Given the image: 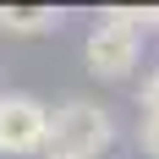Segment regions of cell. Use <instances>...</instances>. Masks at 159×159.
<instances>
[{
  "instance_id": "obj_5",
  "label": "cell",
  "mask_w": 159,
  "mask_h": 159,
  "mask_svg": "<svg viewBox=\"0 0 159 159\" xmlns=\"http://www.w3.org/2000/svg\"><path fill=\"white\" fill-rule=\"evenodd\" d=\"M99 22H115V28H132V33H143V28H148V6H110V11L99 16Z\"/></svg>"
},
{
  "instance_id": "obj_3",
  "label": "cell",
  "mask_w": 159,
  "mask_h": 159,
  "mask_svg": "<svg viewBox=\"0 0 159 159\" xmlns=\"http://www.w3.org/2000/svg\"><path fill=\"white\" fill-rule=\"evenodd\" d=\"M82 61H88V71H93V77L121 82L132 66L143 61V33L115 28V22H99V28L88 33V44H82Z\"/></svg>"
},
{
  "instance_id": "obj_8",
  "label": "cell",
  "mask_w": 159,
  "mask_h": 159,
  "mask_svg": "<svg viewBox=\"0 0 159 159\" xmlns=\"http://www.w3.org/2000/svg\"><path fill=\"white\" fill-rule=\"evenodd\" d=\"M44 159H77V154H61V148H44Z\"/></svg>"
},
{
  "instance_id": "obj_1",
  "label": "cell",
  "mask_w": 159,
  "mask_h": 159,
  "mask_svg": "<svg viewBox=\"0 0 159 159\" xmlns=\"http://www.w3.org/2000/svg\"><path fill=\"white\" fill-rule=\"evenodd\" d=\"M110 143H115V121H110L104 104H93V99H66L61 110H49V148L77 154V159H99Z\"/></svg>"
},
{
  "instance_id": "obj_10",
  "label": "cell",
  "mask_w": 159,
  "mask_h": 159,
  "mask_svg": "<svg viewBox=\"0 0 159 159\" xmlns=\"http://www.w3.org/2000/svg\"><path fill=\"white\" fill-rule=\"evenodd\" d=\"M0 99H6V88H0Z\"/></svg>"
},
{
  "instance_id": "obj_9",
  "label": "cell",
  "mask_w": 159,
  "mask_h": 159,
  "mask_svg": "<svg viewBox=\"0 0 159 159\" xmlns=\"http://www.w3.org/2000/svg\"><path fill=\"white\" fill-rule=\"evenodd\" d=\"M148 28H159V6H148Z\"/></svg>"
},
{
  "instance_id": "obj_4",
  "label": "cell",
  "mask_w": 159,
  "mask_h": 159,
  "mask_svg": "<svg viewBox=\"0 0 159 159\" xmlns=\"http://www.w3.org/2000/svg\"><path fill=\"white\" fill-rule=\"evenodd\" d=\"M0 28L11 39H39V33L61 28V11L55 6H0Z\"/></svg>"
},
{
  "instance_id": "obj_7",
  "label": "cell",
  "mask_w": 159,
  "mask_h": 159,
  "mask_svg": "<svg viewBox=\"0 0 159 159\" xmlns=\"http://www.w3.org/2000/svg\"><path fill=\"white\" fill-rule=\"evenodd\" d=\"M137 110H143V115H159V71L143 77V88H137Z\"/></svg>"
},
{
  "instance_id": "obj_2",
  "label": "cell",
  "mask_w": 159,
  "mask_h": 159,
  "mask_svg": "<svg viewBox=\"0 0 159 159\" xmlns=\"http://www.w3.org/2000/svg\"><path fill=\"white\" fill-rule=\"evenodd\" d=\"M44 148H49V104L33 93H6L0 99V154L44 159Z\"/></svg>"
},
{
  "instance_id": "obj_6",
  "label": "cell",
  "mask_w": 159,
  "mask_h": 159,
  "mask_svg": "<svg viewBox=\"0 0 159 159\" xmlns=\"http://www.w3.org/2000/svg\"><path fill=\"white\" fill-rule=\"evenodd\" d=\"M137 148H143L148 159H159V115H143V121H137Z\"/></svg>"
}]
</instances>
